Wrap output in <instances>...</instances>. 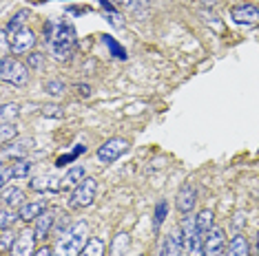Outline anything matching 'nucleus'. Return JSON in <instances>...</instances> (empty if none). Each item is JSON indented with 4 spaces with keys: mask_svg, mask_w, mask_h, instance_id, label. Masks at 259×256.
I'll return each mask as SVG.
<instances>
[{
    "mask_svg": "<svg viewBox=\"0 0 259 256\" xmlns=\"http://www.w3.org/2000/svg\"><path fill=\"white\" fill-rule=\"evenodd\" d=\"M18 104H5L3 106V113H0V121H16L18 117Z\"/></svg>",
    "mask_w": 259,
    "mask_h": 256,
    "instance_id": "25",
    "label": "nucleus"
},
{
    "mask_svg": "<svg viewBox=\"0 0 259 256\" xmlns=\"http://www.w3.org/2000/svg\"><path fill=\"white\" fill-rule=\"evenodd\" d=\"M117 5H122V7H126V9H138V7H142V5H146L149 0H115Z\"/></svg>",
    "mask_w": 259,
    "mask_h": 256,
    "instance_id": "28",
    "label": "nucleus"
},
{
    "mask_svg": "<svg viewBox=\"0 0 259 256\" xmlns=\"http://www.w3.org/2000/svg\"><path fill=\"white\" fill-rule=\"evenodd\" d=\"M195 203H197V188H195V183H184L180 188L178 192V197H175V206H178V210L180 212H193V208H195Z\"/></svg>",
    "mask_w": 259,
    "mask_h": 256,
    "instance_id": "8",
    "label": "nucleus"
},
{
    "mask_svg": "<svg viewBox=\"0 0 259 256\" xmlns=\"http://www.w3.org/2000/svg\"><path fill=\"white\" fill-rule=\"evenodd\" d=\"M29 18V11L27 9H20L18 14L14 16V18L9 20V25L5 27V36H14L16 31H20V29H25V20Z\"/></svg>",
    "mask_w": 259,
    "mask_h": 256,
    "instance_id": "18",
    "label": "nucleus"
},
{
    "mask_svg": "<svg viewBox=\"0 0 259 256\" xmlns=\"http://www.w3.org/2000/svg\"><path fill=\"white\" fill-rule=\"evenodd\" d=\"M82 179H87L84 168H82V166L71 168V170L64 174V179H62V190H67V188H75V185H80V183H82Z\"/></svg>",
    "mask_w": 259,
    "mask_h": 256,
    "instance_id": "17",
    "label": "nucleus"
},
{
    "mask_svg": "<svg viewBox=\"0 0 259 256\" xmlns=\"http://www.w3.org/2000/svg\"><path fill=\"white\" fill-rule=\"evenodd\" d=\"M45 89H47V93H49V95H62L64 93V84L62 82H58V80H51V82H47L45 84Z\"/></svg>",
    "mask_w": 259,
    "mask_h": 256,
    "instance_id": "26",
    "label": "nucleus"
},
{
    "mask_svg": "<svg viewBox=\"0 0 259 256\" xmlns=\"http://www.w3.org/2000/svg\"><path fill=\"white\" fill-rule=\"evenodd\" d=\"M45 33H47V42H49V51L51 55L56 57L58 62H67L69 57L73 55V49H75V27L71 22H47L45 27Z\"/></svg>",
    "mask_w": 259,
    "mask_h": 256,
    "instance_id": "1",
    "label": "nucleus"
},
{
    "mask_svg": "<svg viewBox=\"0 0 259 256\" xmlns=\"http://www.w3.org/2000/svg\"><path fill=\"white\" fill-rule=\"evenodd\" d=\"M226 245V234L222 228H213L204 238V256H222Z\"/></svg>",
    "mask_w": 259,
    "mask_h": 256,
    "instance_id": "10",
    "label": "nucleus"
},
{
    "mask_svg": "<svg viewBox=\"0 0 259 256\" xmlns=\"http://www.w3.org/2000/svg\"><path fill=\"white\" fill-rule=\"evenodd\" d=\"M11 219L16 221V217H11L7 208H3V217H0V228H3V230H7V228H9V221H11Z\"/></svg>",
    "mask_w": 259,
    "mask_h": 256,
    "instance_id": "30",
    "label": "nucleus"
},
{
    "mask_svg": "<svg viewBox=\"0 0 259 256\" xmlns=\"http://www.w3.org/2000/svg\"><path fill=\"white\" fill-rule=\"evenodd\" d=\"M184 252L186 256H204V236L199 232H193L191 236H186Z\"/></svg>",
    "mask_w": 259,
    "mask_h": 256,
    "instance_id": "15",
    "label": "nucleus"
},
{
    "mask_svg": "<svg viewBox=\"0 0 259 256\" xmlns=\"http://www.w3.org/2000/svg\"><path fill=\"white\" fill-rule=\"evenodd\" d=\"M231 18L233 22H237L241 27H255L259 25V7L255 5H235L231 11Z\"/></svg>",
    "mask_w": 259,
    "mask_h": 256,
    "instance_id": "6",
    "label": "nucleus"
},
{
    "mask_svg": "<svg viewBox=\"0 0 259 256\" xmlns=\"http://www.w3.org/2000/svg\"><path fill=\"white\" fill-rule=\"evenodd\" d=\"M87 234H89V225L87 221H78L60 236L56 245V256H80V252L87 245Z\"/></svg>",
    "mask_w": 259,
    "mask_h": 256,
    "instance_id": "2",
    "label": "nucleus"
},
{
    "mask_svg": "<svg viewBox=\"0 0 259 256\" xmlns=\"http://www.w3.org/2000/svg\"><path fill=\"white\" fill-rule=\"evenodd\" d=\"M96 192H98V181L93 177L82 179L80 185H75L71 197H69V208L71 210H80V208L91 206L93 199H96Z\"/></svg>",
    "mask_w": 259,
    "mask_h": 256,
    "instance_id": "3",
    "label": "nucleus"
},
{
    "mask_svg": "<svg viewBox=\"0 0 259 256\" xmlns=\"http://www.w3.org/2000/svg\"><path fill=\"white\" fill-rule=\"evenodd\" d=\"M82 256H104V241L102 238H98V236H93L87 241V245L84 249L80 252Z\"/></svg>",
    "mask_w": 259,
    "mask_h": 256,
    "instance_id": "22",
    "label": "nucleus"
},
{
    "mask_svg": "<svg viewBox=\"0 0 259 256\" xmlns=\"http://www.w3.org/2000/svg\"><path fill=\"white\" fill-rule=\"evenodd\" d=\"M9 243H11V232L9 230H3V249H5V252L9 249Z\"/></svg>",
    "mask_w": 259,
    "mask_h": 256,
    "instance_id": "32",
    "label": "nucleus"
},
{
    "mask_svg": "<svg viewBox=\"0 0 259 256\" xmlns=\"http://www.w3.org/2000/svg\"><path fill=\"white\" fill-rule=\"evenodd\" d=\"M3 203H5V208H22L25 206V192L20 188H16V185H5Z\"/></svg>",
    "mask_w": 259,
    "mask_h": 256,
    "instance_id": "12",
    "label": "nucleus"
},
{
    "mask_svg": "<svg viewBox=\"0 0 259 256\" xmlns=\"http://www.w3.org/2000/svg\"><path fill=\"white\" fill-rule=\"evenodd\" d=\"M9 168H11V177L14 179H27L33 170V161L18 159V161H14V166H9Z\"/></svg>",
    "mask_w": 259,
    "mask_h": 256,
    "instance_id": "19",
    "label": "nucleus"
},
{
    "mask_svg": "<svg viewBox=\"0 0 259 256\" xmlns=\"http://www.w3.org/2000/svg\"><path fill=\"white\" fill-rule=\"evenodd\" d=\"M164 217H166V201H160L155 208V219H153V223H155V228H160Z\"/></svg>",
    "mask_w": 259,
    "mask_h": 256,
    "instance_id": "27",
    "label": "nucleus"
},
{
    "mask_svg": "<svg viewBox=\"0 0 259 256\" xmlns=\"http://www.w3.org/2000/svg\"><path fill=\"white\" fill-rule=\"evenodd\" d=\"M228 256H250L248 252V243L241 234H235L231 245H228Z\"/></svg>",
    "mask_w": 259,
    "mask_h": 256,
    "instance_id": "20",
    "label": "nucleus"
},
{
    "mask_svg": "<svg viewBox=\"0 0 259 256\" xmlns=\"http://www.w3.org/2000/svg\"><path fill=\"white\" fill-rule=\"evenodd\" d=\"M107 20L113 27H122V25H124V18H122V16H117L115 11H107Z\"/></svg>",
    "mask_w": 259,
    "mask_h": 256,
    "instance_id": "29",
    "label": "nucleus"
},
{
    "mask_svg": "<svg viewBox=\"0 0 259 256\" xmlns=\"http://www.w3.org/2000/svg\"><path fill=\"white\" fill-rule=\"evenodd\" d=\"M226 256H228V254H226Z\"/></svg>",
    "mask_w": 259,
    "mask_h": 256,
    "instance_id": "37",
    "label": "nucleus"
},
{
    "mask_svg": "<svg viewBox=\"0 0 259 256\" xmlns=\"http://www.w3.org/2000/svg\"><path fill=\"white\" fill-rule=\"evenodd\" d=\"M14 137H18L16 121H3V126H0V139H3V144H9Z\"/></svg>",
    "mask_w": 259,
    "mask_h": 256,
    "instance_id": "24",
    "label": "nucleus"
},
{
    "mask_svg": "<svg viewBox=\"0 0 259 256\" xmlns=\"http://www.w3.org/2000/svg\"><path fill=\"white\" fill-rule=\"evenodd\" d=\"M78 91H80V95H82V97H89V95H91V86L80 84V86H78Z\"/></svg>",
    "mask_w": 259,
    "mask_h": 256,
    "instance_id": "35",
    "label": "nucleus"
},
{
    "mask_svg": "<svg viewBox=\"0 0 259 256\" xmlns=\"http://www.w3.org/2000/svg\"><path fill=\"white\" fill-rule=\"evenodd\" d=\"M42 115H47V117H51V115H54V117H62V110L58 108V106H45L42 108Z\"/></svg>",
    "mask_w": 259,
    "mask_h": 256,
    "instance_id": "31",
    "label": "nucleus"
},
{
    "mask_svg": "<svg viewBox=\"0 0 259 256\" xmlns=\"http://www.w3.org/2000/svg\"><path fill=\"white\" fill-rule=\"evenodd\" d=\"M128 150V142L122 137H113L109 139V142H104L102 146L98 148V161L100 164H113V161H117L122 155H124Z\"/></svg>",
    "mask_w": 259,
    "mask_h": 256,
    "instance_id": "5",
    "label": "nucleus"
},
{
    "mask_svg": "<svg viewBox=\"0 0 259 256\" xmlns=\"http://www.w3.org/2000/svg\"><path fill=\"white\" fill-rule=\"evenodd\" d=\"M54 221H56V217H54V212H45L42 217H38L36 219V236H38V241H45L47 236H49V232H51V228H54Z\"/></svg>",
    "mask_w": 259,
    "mask_h": 256,
    "instance_id": "14",
    "label": "nucleus"
},
{
    "mask_svg": "<svg viewBox=\"0 0 259 256\" xmlns=\"http://www.w3.org/2000/svg\"><path fill=\"white\" fill-rule=\"evenodd\" d=\"M128 243H131V238H128L126 232H117L113 238V245H111V256H122L126 252Z\"/></svg>",
    "mask_w": 259,
    "mask_h": 256,
    "instance_id": "23",
    "label": "nucleus"
},
{
    "mask_svg": "<svg viewBox=\"0 0 259 256\" xmlns=\"http://www.w3.org/2000/svg\"><path fill=\"white\" fill-rule=\"evenodd\" d=\"M45 212H47V201H29L20 208L18 219L25 221V223H31V221H36L38 217H42Z\"/></svg>",
    "mask_w": 259,
    "mask_h": 256,
    "instance_id": "11",
    "label": "nucleus"
},
{
    "mask_svg": "<svg viewBox=\"0 0 259 256\" xmlns=\"http://www.w3.org/2000/svg\"><path fill=\"white\" fill-rule=\"evenodd\" d=\"M0 78L5 82L14 84V86H25L29 82V71L27 67L14 57H3V64H0Z\"/></svg>",
    "mask_w": 259,
    "mask_h": 256,
    "instance_id": "4",
    "label": "nucleus"
},
{
    "mask_svg": "<svg viewBox=\"0 0 259 256\" xmlns=\"http://www.w3.org/2000/svg\"><path fill=\"white\" fill-rule=\"evenodd\" d=\"M29 64H31V67H40V64H42V60H40V55L38 53H33V55H29Z\"/></svg>",
    "mask_w": 259,
    "mask_h": 256,
    "instance_id": "34",
    "label": "nucleus"
},
{
    "mask_svg": "<svg viewBox=\"0 0 259 256\" xmlns=\"http://www.w3.org/2000/svg\"><path fill=\"white\" fill-rule=\"evenodd\" d=\"M29 188L33 192H58L62 190V181H58L56 177H38L29 181Z\"/></svg>",
    "mask_w": 259,
    "mask_h": 256,
    "instance_id": "13",
    "label": "nucleus"
},
{
    "mask_svg": "<svg viewBox=\"0 0 259 256\" xmlns=\"http://www.w3.org/2000/svg\"><path fill=\"white\" fill-rule=\"evenodd\" d=\"M257 247H259V234H257Z\"/></svg>",
    "mask_w": 259,
    "mask_h": 256,
    "instance_id": "36",
    "label": "nucleus"
},
{
    "mask_svg": "<svg viewBox=\"0 0 259 256\" xmlns=\"http://www.w3.org/2000/svg\"><path fill=\"white\" fill-rule=\"evenodd\" d=\"M29 146H31V139H22V142H16L14 146H7L3 150V159H7V157H20L27 153L29 150Z\"/></svg>",
    "mask_w": 259,
    "mask_h": 256,
    "instance_id": "21",
    "label": "nucleus"
},
{
    "mask_svg": "<svg viewBox=\"0 0 259 256\" xmlns=\"http://www.w3.org/2000/svg\"><path fill=\"white\" fill-rule=\"evenodd\" d=\"M33 44H36V33H33L31 29H27V27L20 29V31H16L14 36H9V46H11V51H14L16 55L31 51Z\"/></svg>",
    "mask_w": 259,
    "mask_h": 256,
    "instance_id": "7",
    "label": "nucleus"
},
{
    "mask_svg": "<svg viewBox=\"0 0 259 256\" xmlns=\"http://www.w3.org/2000/svg\"><path fill=\"white\" fill-rule=\"evenodd\" d=\"M33 256H56V252H54V249H49V247H40Z\"/></svg>",
    "mask_w": 259,
    "mask_h": 256,
    "instance_id": "33",
    "label": "nucleus"
},
{
    "mask_svg": "<svg viewBox=\"0 0 259 256\" xmlns=\"http://www.w3.org/2000/svg\"><path fill=\"white\" fill-rule=\"evenodd\" d=\"M36 232L31 230H22L18 238L14 241V245H11V256H31L33 254V247H36Z\"/></svg>",
    "mask_w": 259,
    "mask_h": 256,
    "instance_id": "9",
    "label": "nucleus"
},
{
    "mask_svg": "<svg viewBox=\"0 0 259 256\" xmlns=\"http://www.w3.org/2000/svg\"><path fill=\"white\" fill-rule=\"evenodd\" d=\"M213 223H215V214L213 210H202L195 217V225H197V232L202 236H206L210 230H213Z\"/></svg>",
    "mask_w": 259,
    "mask_h": 256,
    "instance_id": "16",
    "label": "nucleus"
}]
</instances>
